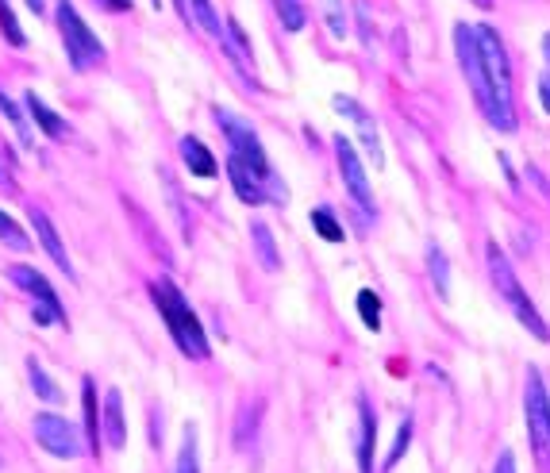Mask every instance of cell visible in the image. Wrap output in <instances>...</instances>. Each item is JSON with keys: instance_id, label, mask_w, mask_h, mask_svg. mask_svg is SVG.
<instances>
[{"instance_id": "cell-1", "label": "cell", "mask_w": 550, "mask_h": 473, "mask_svg": "<svg viewBox=\"0 0 550 473\" xmlns=\"http://www.w3.org/2000/svg\"><path fill=\"white\" fill-rule=\"evenodd\" d=\"M150 297H154V308H158L162 324L170 327V335H174V343L181 347V354L204 362V358H208V335H204V327H200L197 312L189 308V300L181 297V289H177L174 281L158 277V281L150 285Z\"/></svg>"}, {"instance_id": "cell-2", "label": "cell", "mask_w": 550, "mask_h": 473, "mask_svg": "<svg viewBox=\"0 0 550 473\" xmlns=\"http://www.w3.org/2000/svg\"><path fill=\"white\" fill-rule=\"evenodd\" d=\"M485 262H489V277H493V285H497V297L508 304V312L520 320V324L539 339V343H550V327L547 320L539 316V308L531 304V297L524 293V285H520V277L512 270V262L504 258V250L497 243H489L485 247Z\"/></svg>"}, {"instance_id": "cell-3", "label": "cell", "mask_w": 550, "mask_h": 473, "mask_svg": "<svg viewBox=\"0 0 550 473\" xmlns=\"http://www.w3.org/2000/svg\"><path fill=\"white\" fill-rule=\"evenodd\" d=\"M454 50H458V66H462V74H466V81H470V93H474L481 116L497 127V131H516V124L504 120L497 97H493V85H489L485 62H481V47H477V31L470 24L454 27Z\"/></svg>"}, {"instance_id": "cell-4", "label": "cell", "mask_w": 550, "mask_h": 473, "mask_svg": "<svg viewBox=\"0 0 550 473\" xmlns=\"http://www.w3.org/2000/svg\"><path fill=\"white\" fill-rule=\"evenodd\" d=\"M216 124H220V131L227 135V143H231V154L235 158H243L250 170L258 174V181L270 189V200H285V185L277 181L274 166H270V158H266V150H262V143H258V135H254V127L243 124L239 116H231L227 108H216Z\"/></svg>"}, {"instance_id": "cell-5", "label": "cell", "mask_w": 550, "mask_h": 473, "mask_svg": "<svg viewBox=\"0 0 550 473\" xmlns=\"http://www.w3.org/2000/svg\"><path fill=\"white\" fill-rule=\"evenodd\" d=\"M524 416H527V435H531V450L539 470L550 473V393L543 385V374L531 366L524 381Z\"/></svg>"}, {"instance_id": "cell-6", "label": "cell", "mask_w": 550, "mask_h": 473, "mask_svg": "<svg viewBox=\"0 0 550 473\" xmlns=\"http://www.w3.org/2000/svg\"><path fill=\"white\" fill-rule=\"evenodd\" d=\"M58 27H62V43H66V58L74 70H93L104 62V47L100 39L89 31V24L81 20L70 0H58Z\"/></svg>"}, {"instance_id": "cell-7", "label": "cell", "mask_w": 550, "mask_h": 473, "mask_svg": "<svg viewBox=\"0 0 550 473\" xmlns=\"http://www.w3.org/2000/svg\"><path fill=\"white\" fill-rule=\"evenodd\" d=\"M477 31V47H481V62H485V74L493 85V97H497L500 112L508 124H516V104H512V70H508V54L504 43L493 27H474Z\"/></svg>"}, {"instance_id": "cell-8", "label": "cell", "mask_w": 550, "mask_h": 473, "mask_svg": "<svg viewBox=\"0 0 550 473\" xmlns=\"http://www.w3.org/2000/svg\"><path fill=\"white\" fill-rule=\"evenodd\" d=\"M8 277L24 289L27 297H31V316H35V324L39 327L66 324V308H62V300H58V293H54V285H50L47 277L39 274L35 266H12Z\"/></svg>"}, {"instance_id": "cell-9", "label": "cell", "mask_w": 550, "mask_h": 473, "mask_svg": "<svg viewBox=\"0 0 550 473\" xmlns=\"http://www.w3.org/2000/svg\"><path fill=\"white\" fill-rule=\"evenodd\" d=\"M35 439L54 458H77L81 454V431H77L74 420L58 416V412H39L35 416Z\"/></svg>"}, {"instance_id": "cell-10", "label": "cell", "mask_w": 550, "mask_h": 473, "mask_svg": "<svg viewBox=\"0 0 550 473\" xmlns=\"http://www.w3.org/2000/svg\"><path fill=\"white\" fill-rule=\"evenodd\" d=\"M335 158H339V174H343V185H347V193L354 197V204H358L362 212H374L370 177H366V166H362V158H358V150H354V143H350L347 135L335 139Z\"/></svg>"}, {"instance_id": "cell-11", "label": "cell", "mask_w": 550, "mask_h": 473, "mask_svg": "<svg viewBox=\"0 0 550 473\" xmlns=\"http://www.w3.org/2000/svg\"><path fill=\"white\" fill-rule=\"evenodd\" d=\"M227 177H231V189H235V197L243 200V204H250V208H258V204H266L270 200V189L258 181V174L250 170L243 158H227Z\"/></svg>"}, {"instance_id": "cell-12", "label": "cell", "mask_w": 550, "mask_h": 473, "mask_svg": "<svg viewBox=\"0 0 550 473\" xmlns=\"http://www.w3.org/2000/svg\"><path fill=\"white\" fill-rule=\"evenodd\" d=\"M100 439L112 450L127 447V420H124V397L120 389H108L104 397V412H100Z\"/></svg>"}, {"instance_id": "cell-13", "label": "cell", "mask_w": 550, "mask_h": 473, "mask_svg": "<svg viewBox=\"0 0 550 473\" xmlns=\"http://www.w3.org/2000/svg\"><path fill=\"white\" fill-rule=\"evenodd\" d=\"M31 227H35V235H39V243L47 250L50 258H54V266L58 270H66V274L74 277V266H70V254L62 247V235H58V227L50 224V216L43 208H31Z\"/></svg>"}, {"instance_id": "cell-14", "label": "cell", "mask_w": 550, "mask_h": 473, "mask_svg": "<svg viewBox=\"0 0 550 473\" xmlns=\"http://www.w3.org/2000/svg\"><path fill=\"white\" fill-rule=\"evenodd\" d=\"M335 108H339L347 120H354L358 135H362V147H366V154L374 158V166H381V143H377V127H374V120L366 116V108H362V104H354L350 97H335Z\"/></svg>"}, {"instance_id": "cell-15", "label": "cell", "mask_w": 550, "mask_h": 473, "mask_svg": "<svg viewBox=\"0 0 550 473\" xmlns=\"http://www.w3.org/2000/svg\"><path fill=\"white\" fill-rule=\"evenodd\" d=\"M374 443H377V420L366 400H358V470L374 473Z\"/></svg>"}, {"instance_id": "cell-16", "label": "cell", "mask_w": 550, "mask_h": 473, "mask_svg": "<svg viewBox=\"0 0 550 473\" xmlns=\"http://www.w3.org/2000/svg\"><path fill=\"white\" fill-rule=\"evenodd\" d=\"M24 108H27V116H31V124L39 127V131H43L47 139H62V135H66V120H62V116H58V112H54V108H50L43 97L27 93V97H24Z\"/></svg>"}, {"instance_id": "cell-17", "label": "cell", "mask_w": 550, "mask_h": 473, "mask_svg": "<svg viewBox=\"0 0 550 473\" xmlns=\"http://www.w3.org/2000/svg\"><path fill=\"white\" fill-rule=\"evenodd\" d=\"M181 158H185V166H189V174L197 177H216V154L204 147L200 139L193 135H185L181 139Z\"/></svg>"}, {"instance_id": "cell-18", "label": "cell", "mask_w": 550, "mask_h": 473, "mask_svg": "<svg viewBox=\"0 0 550 473\" xmlns=\"http://www.w3.org/2000/svg\"><path fill=\"white\" fill-rule=\"evenodd\" d=\"M250 243H254V250H258V262H262V270H266V274L281 270V254H277L274 231L262 224V220H254V224H250Z\"/></svg>"}, {"instance_id": "cell-19", "label": "cell", "mask_w": 550, "mask_h": 473, "mask_svg": "<svg viewBox=\"0 0 550 473\" xmlns=\"http://www.w3.org/2000/svg\"><path fill=\"white\" fill-rule=\"evenodd\" d=\"M81 408H85V439H89V447L97 454L100 447V408H97V381L93 377H85L81 381Z\"/></svg>"}, {"instance_id": "cell-20", "label": "cell", "mask_w": 550, "mask_h": 473, "mask_svg": "<svg viewBox=\"0 0 550 473\" xmlns=\"http://www.w3.org/2000/svg\"><path fill=\"white\" fill-rule=\"evenodd\" d=\"M27 377H31V385H35V397H43L47 404H62V389L54 385V377H50L35 358H27Z\"/></svg>"}, {"instance_id": "cell-21", "label": "cell", "mask_w": 550, "mask_h": 473, "mask_svg": "<svg viewBox=\"0 0 550 473\" xmlns=\"http://www.w3.org/2000/svg\"><path fill=\"white\" fill-rule=\"evenodd\" d=\"M427 270H431V281H435V293L447 300L450 297V266L443 247H427Z\"/></svg>"}, {"instance_id": "cell-22", "label": "cell", "mask_w": 550, "mask_h": 473, "mask_svg": "<svg viewBox=\"0 0 550 473\" xmlns=\"http://www.w3.org/2000/svg\"><path fill=\"white\" fill-rule=\"evenodd\" d=\"M177 473H200V454H197V427L189 424L181 435V454H177Z\"/></svg>"}, {"instance_id": "cell-23", "label": "cell", "mask_w": 550, "mask_h": 473, "mask_svg": "<svg viewBox=\"0 0 550 473\" xmlns=\"http://www.w3.org/2000/svg\"><path fill=\"white\" fill-rule=\"evenodd\" d=\"M308 220H312V227L320 231V239H324V243H343V239H347L343 224H339V220H335V216H331L327 208H316V212H312Z\"/></svg>"}, {"instance_id": "cell-24", "label": "cell", "mask_w": 550, "mask_h": 473, "mask_svg": "<svg viewBox=\"0 0 550 473\" xmlns=\"http://www.w3.org/2000/svg\"><path fill=\"white\" fill-rule=\"evenodd\" d=\"M270 4H274V12L281 16V27H285V31H300V27L308 24V12H304L300 0H270Z\"/></svg>"}, {"instance_id": "cell-25", "label": "cell", "mask_w": 550, "mask_h": 473, "mask_svg": "<svg viewBox=\"0 0 550 473\" xmlns=\"http://www.w3.org/2000/svg\"><path fill=\"white\" fill-rule=\"evenodd\" d=\"M0 243L12 250H31V235H24V227L16 224L8 212H0Z\"/></svg>"}, {"instance_id": "cell-26", "label": "cell", "mask_w": 550, "mask_h": 473, "mask_svg": "<svg viewBox=\"0 0 550 473\" xmlns=\"http://www.w3.org/2000/svg\"><path fill=\"white\" fill-rule=\"evenodd\" d=\"M193 16H197V24L204 27L212 39H224V24H220V16H216L212 0H193Z\"/></svg>"}, {"instance_id": "cell-27", "label": "cell", "mask_w": 550, "mask_h": 473, "mask_svg": "<svg viewBox=\"0 0 550 473\" xmlns=\"http://www.w3.org/2000/svg\"><path fill=\"white\" fill-rule=\"evenodd\" d=\"M358 316H362V324L370 327V331L381 327V300H377L374 289H362V293H358Z\"/></svg>"}, {"instance_id": "cell-28", "label": "cell", "mask_w": 550, "mask_h": 473, "mask_svg": "<svg viewBox=\"0 0 550 473\" xmlns=\"http://www.w3.org/2000/svg\"><path fill=\"white\" fill-rule=\"evenodd\" d=\"M0 112H4V116H8V120H12V127H16V131H20V139H24V147H31V143H35V139H31V127H27L24 112H20V108H16V100L8 97V93H0Z\"/></svg>"}, {"instance_id": "cell-29", "label": "cell", "mask_w": 550, "mask_h": 473, "mask_svg": "<svg viewBox=\"0 0 550 473\" xmlns=\"http://www.w3.org/2000/svg\"><path fill=\"white\" fill-rule=\"evenodd\" d=\"M0 31H4V39L12 43V47H24V31L16 24V12H12V4L8 0H0Z\"/></svg>"}, {"instance_id": "cell-30", "label": "cell", "mask_w": 550, "mask_h": 473, "mask_svg": "<svg viewBox=\"0 0 550 473\" xmlns=\"http://www.w3.org/2000/svg\"><path fill=\"white\" fill-rule=\"evenodd\" d=\"M408 439H412V420H404V424H400L397 443H393V450H389V458H385V470H393V466L400 462V454L408 450Z\"/></svg>"}, {"instance_id": "cell-31", "label": "cell", "mask_w": 550, "mask_h": 473, "mask_svg": "<svg viewBox=\"0 0 550 473\" xmlns=\"http://www.w3.org/2000/svg\"><path fill=\"white\" fill-rule=\"evenodd\" d=\"M493 473H516V454H512V450H504V454L497 458V470Z\"/></svg>"}, {"instance_id": "cell-32", "label": "cell", "mask_w": 550, "mask_h": 473, "mask_svg": "<svg viewBox=\"0 0 550 473\" xmlns=\"http://www.w3.org/2000/svg\"><path fill=\"white\" fill-rule=\"evenodd\" d=\"M539 100H543V112L550 116V74L539 77Z\"/></svg>"}, {"instance_id": "cell-33", "label": "cell", "mask_w": 550, "mask_h": 473, "mask_svg": "<svg viewBox=\"0 0 550 473\" xmlns=\"http://www.w3.org/2000/svg\"><path fill=\"white\" fill-rule=\"evenodd\" d=\"M97 4L108 12H131V0H97Z\"/></svg>"}, {"instance_id": "cell-34", "label": "cell", "mask_w": 550, "mask_h": 473, "mask_svg": "<svg viewBox=\"0 0 550 473\" xmlns=\"http://www.w3.org/2000/svg\"><path fill=\"white\" fill-rule=\"evenodd\" d=\"M27 8H31L35 16H43V0H27Z\"/></svg>"}, {"instance_id": "cell-35", "label": "cell", "mask_w": 550, "mask_h": 473, "mask_svg": "<svg viewBox=\"0 0 550 473\" xmlns=\"http://www.w3.org/2000/svg\"><path fill=\"white\" fill-rule=\"evenodd\" d=\"M477 8H493V0H474Z\"/></svg>"}, {"instance_id": "cell-36", "label": "cell", "mask_w": 550, "mask_h": 473, "mask_svg": "<svg viewBox=\"0 0 550 473\" xmlns=\"http://www.w3.org/2000/svg\"><path fill=\"white\" fill-rule=\"evenodd\" d=\"M543 47H547V58H550V35H547V43H543Z\"/></svg>"}, {"instance_id": "cell-37", "label": "cell", "mask_w": 550, "mask_h": 473, "mask_svg": "<svg viewBox=\"0 0 550 473\" xmlns=\"http://www.w3.org/2000/svg\"><path fill=\"white\" fill-rule=\"evenodd\" d=\"M150 4H154V8H162V0H150Z\"/></svg>"}]
</instances>
